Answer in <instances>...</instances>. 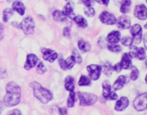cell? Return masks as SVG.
Listing matches in <instances>:
<instances>
[{
    "instance_id": "obj_22",
    "label": "cell",
    "mask_w": 147,
    "mask_h": 115,
    "mask_svg": "<svg viewBox=\"0 0 147 115\" xmlns=\"http://www.w3.org/2000/svg\"><path fill=\"white\" fill-rule=\"evenodd\" d=\"M64 87L67 91H74L75 88L74 80L71 76H67L64 80Z\"/></svg>"
},
{
    "instance_id": "obj_33",
    "label": "cell",
    "mask_w": 147,
    "mask_h": 115,
    "mask_svg": "<svg viewBox=\"0 0 147 115\" xmlns=\"http://www.w3.org/2000/svg\"><path fill=\"white\" fill-rule=\"evenodd\" d=\"M107 48L110 51L112 52H115V53L119 52L121 50V46L118 45H117L116 43H110L108 45Z\"/></svg>"
},
{
    "instance_id": "obj_9",
    "label": "cell",
    "mask_w": 147,
    "mask_h": 115,
    "mask_svg": "<svg viewBox=\"0 0 147 115\" xmlns=\"http://www.w3.org/2000/svg\"><path fill=\"white\" fill-rule=\"evenodd\" d=\"M87 70L88 72L90 79L95 81L97 80L100 76L102 67L98 65H90L87 66Z\"/></svg>"
},
{
    "instance_id": "obj_31",
    "label": "cell",
    "mask_w": 147,
    "mask_h": 115,
    "mask_svg": "<svg viewBox=\"0 0 147 115\" xmlns=\"http://www.w3.org/2000/svg\"><path fill=\"white\" fill-rule=\"evenodd\" d=\"M121 43L124 46H131L133 43V38L129 36L124 37L121 39Z\"/></svg>"
},
{
    "instance_id": "obj_43",
    "label": "cell",
    "mask_w": 147,
    "mask_h": 115,
    "mask_svg": "<svg viewBox=\"0 0 147 115\" xmlns=\"http://www.w3.org/2000/svg\"><path fill=\"white\" fill-rule=\"evenodd\" d=\"M144 44L145 48L147 49V33H146L144 36Z\"/></svg>"
},
{
    "instance_id": "obj_49",
    "label": "cell",
    "mask_w": 147,
    "mask_h": 115,
    "mask_svg": "<svg viewBox=\"0 0 147 115\" xmlns=\"http://www.w3.org/2000/svg\"><path fill=\"white\" fill-rule=\"evenodd\" d=\"M146 3H147V0H146Z\"/></svg>"
},
{
    "instance_id": "obj_34",
    "label": "cell",
    "mask_w": 147,
    "mask_h": 115,
    "mask_svg": "<svg viewBox=\"0 0 147 115\" xmlns=\"http://www.w3.org/2000/svg\"><path fill=\"white\" fill-rule=\"evenodd\" d=\"M84 13L87 17H92L95 15V10L92 7H86L84 9Z\"/></svg>"
},
{
    "instance_id": "obj_48",
    "label": "cell",
    "mask_w": 147,
    "mask_h": 115,
    "mask_svg": "<svg viewBox=\"0 0 147 115\" xmlns=\"http://www.w3.org/2000/svg\"><path fill=\"white\" fill-rule=\"evenodd\" d=\"M145 66H146V67L147 68V60H145Z\"/></svg>"
},
{
    "instance_id": "obj_42",
    "label": "cell",
    "mask_w": 147,
    "mask_h": 115,
    "mask_svg": "<svg viewBox=\"0 0 147 115\" xmlns=\"http://www.w3.org/2000/svg\"><path fill=\"white\" fill-rule=\"evenodd\" d=\"M59 64H60V68L63 69V70H65V64H64V60L63 58L60 59L59 60Z\"/></svg>"
},
{
    "instance_id": "obj_27",
    "label": "cell",
    "mask_w": 147,
    "mask_h": 115,
    "mask_svg": "<svg viewBox=\"0 0 147 115\" xmlns=\"http://www.w3.org/2000/svg\"><path fill=\"white\" fill-rule=\"evenodd\" d=\"M75 94L74 91L69 92V96H68V97L67 99V102L68 107L72 108L74 106L75 99Z\"/></svg>"
},
{
    "instance_id": "obj_25",
    "label": "cell",
    "mask_w": 147,
    "mask_h": 115,
    "mask_svg": "<svg viewBox=\"0 0 147 115\" xmlns=\"http://www.w3.org/2000/svg\"><path fill=\"white\" fill-rule=\"evenodd\" d=\"M131 3V0H122L120 7L121 12L123 14L127 13L130 10Z\"/></svg>"
},
{
    "instance_id": "obj_46",
    "label": "cell",
    "mask_w": 147,
    "mask_h": 115,
    "mask_svg": "<svg viewBox=\"0 0 147 115\" xmlns=\"http://www.w3.org/2000/svg\"><path fill=\"white\" fill-rule=\"evenodd\" d=\"M145 82H146V84H147V74H146V76H145Z\"/></svg>"
},
{
    "instance_id": "obj_44",
    "label": "cell",
    "mask_w": 147,
    "mask_h": 115,
    "mask_svg": "<svg viewBox=\"0 0 147 115\" xmlns=\"http://www.w3.org/2000/svg\"><path fill=\"white\" fill-rule=\"evenodd\" d=\"M9 115H21V113H20V112L18 110L16 109L15 110H14L12 113H11Z\"/></svg>"
},
{
    "instance_id": "obj_14",
    "label": "cell",
    "mask_w": 147,
    "mask_h": 115,
    "mask_svg": "<svg viewBox=\"0 0 147 115\" xmlns=\"http://www.w3.org/2000/svg\"><path fill=\"white\" fill-rule=\"evenodd\" d=\"M38 57L34 54H29L26 57V61L25 63L24 68L26 70H30L37 63Z\"/></svg>"
},
{
    "instance_id": "obj_36",
    "label": "cell",
    "mask_w": 147,
    "mask_h": 115,
    "mask_svg": "<svg viewBox=\"0 0 147 115\" xmlns=\"http://www.w3.org/2000/svg\"><path fill=\"white\" fill-rule=\"evenodd\" d=\"M72 55L75 57L76 62L78 64H81L82 60V57L80 56V55L79 54V53H78V51H77L76 49H74L72 51Z\"/></svg>"
},
{
    "instance_id": "obj_35",
    "label": "cell",
    "mask_w": 147,
    "mask_h": 115,
    "mask_svg": "<svg viewBox=\"0 0 147 115\" xmlns=\"http://www.w3.org/2000/svg\"><path fill=\"white\" fill-rule=\"evenodd\" d=\"M47 72V68L42 62H40L37 65V72L39 74H43Z\"/></svg>"
},
{
    "instance_id": "obj_45",
    "label": "cell",
    "mask_w": 147,
    "mask_h": 115,
    "mask_svg": "<svg viewBox=\"0 0 147 115\" xmlns=\"http://www.w3.org/2000/svg\"><path fill=\"white\" fill-rule=\"evenodd\" d=\"M1 39H2V37H3V35H2V34H3V25H2V24L1 23Z\"/></svg>"
},
{
    "instance_id": "obj_2",
    "label": "cell",
    "mask_w": 147,
    "mask_h": 115,
    "mask_svg": "<svg viewBox=\"0 0 147 115\" xmlns=\"http://www.w3.org/2000/svg\"><path fill=\"white\" fill-rule=\"evenodd\" d=\"M33 89L34 97L43 104H47L53 99L52 93L47 89L44 88L37 82H33L30 84Z\"/></svg>"
},
{
    "instance_id": "obj_3",
    "label": "cell",
    "mask_w": 147,
    "mask_h": 115,
    "mask_svg": "<svg viewBox=\"0 0 147 115\" xmlns=\"http://www.w3.org/2000/svg\"><path fill=\"white\" fill-rule=\"evenodd\" d=\"M78 96L80 101V105L82 106L92 105L98 100L97 96L90 93L79 92Z\"/></svg>"
},
{
    "instance_id": "obj_28",
    "label": "cell",
    "mask_w": 147,
    "mask_h": 115,
    "mask_svg": "<svg viewBox=\"0 0 147 115\" xmlns=\"http://www.w3.org/2000/svg\"><path fill=\"white\" fill-rule=\"evenodd\" d=\"M13 9H11L10 8H7L3 10V20L4 22H7L9 19L13 15Z\"/></svg>"
},
{
    "instance_id": "obj_29",
    "label": "cell",
    "mask_w": 147,
    "mask_h": 115,
    "mask_svg": "<svg viewBox=\"0 0 147 115\" xmlns=\"http://www.w3.org/2000/svg\"><path fill=\"white\" fill-rule=\"evenodd\" d=\"M113 70H114L113 66L111 65V64H110L109 62H107L104 64L103 72L106 76H111Z\"/></svg>"
},
{
    "instance_id": "obj_18",
    "label": "cell",
    "mask_w": 147,
    "mask_h": 115,
    "mask_svg": "<svg viewBox=\"0 0 147 115\" xmlns=\"http://www.w3.org/2000/svg\"><path fill=\"white\" fill-rule=\"evenodd\" d=\"M121 39V33L118 31H112L107 36V41L110 43H117Z\"/></svg>"
},
{
    "instance_id": "obj_1",
    "label": "cell",
    "mask_w": 147,
    "mask_h": 115,
    "mask_svg": "<svg viewBox=\"0 0 147 115\" xmlns=\"http://www.w3.org/2000/svg\"><path fill=\"white\" fill-rule=\"evenodd\" d=\"M6 93L3 97L4 104L7 107L17 105L21 99L20 87L14 82H9L6 86Z\"/></svg>"
},
{
    "instance_id": "obj_15",
    "label": "cell",
    "mask_w": 147,
    "mask_h": 115,
    "mask_svg": "<svg viewBox=\"0 0 147 115\" xmlns=\"http://www.w3.org/2000/svg\"><path fill=\"white\" fill-rule=\"evenodd\" d=\"M132 57L129 53H125L122 55L121 62H119L122 69H128L131 64Z\"/></svg>"
},
{
    "instance_id": "obj_4",
    "label": "cell",
    "mask_w": 147,
    "mask_h": 115,
    "mask_svg": "<svg viewBox=\"0 0 147 115\" xmlns=\"http://www.w3.org/2000/svg\"><path fill=\"white\" fill-rule=\"evenodd\" d=\"M19 26L26 35H30L34 33V22L33 18L30 17L24 18L20 23Z\"/></svg>"
},
{
    "instance_id": "obj_23",
    "label": "cell",
    "mask_w": 147,
    "mask_h": 115,
    "mask_svg": "<svg viewBox=\"0 0 147 115\" xmlns=\"http://www.w3.org/2000/svg\"><path fill=\"white\" fill-rule=\"evenodd\" d=\"M73 20L76 23V25L80 27L84 28L87 26V20L81 15L75 16Z\"/></svg>"
},
{
    "instance_id": "obj_7",
    "label": "cell",
    "mask_w": 147,
    "mask_h": 115,
    "mask_svg": "<svg viewBox=\"0 0 147 115\" xmlns=\"http://www.w3.org/2000/svg\"><path fill=\"white\" fill-rule=\"evenodd\" d=\"M130 31L133 39V42L136 44H139L141 42L142 36L141 26L139 24H134L131 26Z\"/></svg>"
},
{
    "instance_id": "obj_11",
    "label": "cell",
    "mask_w": 147,
    "mask_h": 115,
    "mask_svg": "<svg viewBox=\"0 0 147 115\" xmlns=\"http://www.w3.org/2000/svg\"><path fill=\"white\" fill-rule=\"evenodd\" d=\"M129 53L132 58L137 57L140 60H144L146 58L145 50L143 47H138L136 46H131Z\"/></svg>"
},
{
    "instance_id": "obj_47",
    "label": "cell",
    "mask_w": 147,
    "mask_h": 115,
    "mask_svg": "<svg viewBox=\"0 0 147 115\" xmlns=\"http://www.w3.org/2000/svg\"><path fill=\"white\" fill-rule=\"evenodd\" d=\"M144 27H145V29H147V22H146V24L144 25Z\"/></svg>"
},
{
    "instance_id": "obj_37",
    "label": "cell",
    "mask_w": 147,
    "mask_h": 115,
    "mask_svg": "<svg viewBox=\"0 0 147 115\" xmlns=\"http://www.w3.org/2000/svg\"><path fill=\"white\" fill-rule=\"evenodd\" d=\"M81 1L86 7H91L94 4L93 0H81Z\"/></svg>"
},
{
    "instance_id": "obj_5",
    "label": "cell",
    "mask_w": 147,
    "mask_h": 115,
    "mask_svg": "<svg viewBox=\"0 0 147 115\" xmlns=\"http://www.w3.org/2000/svg\"><path fill=\"white\" fill-rule=\"evenodd\" d=\"M134 108L137 111H143L147 108V92L138 96L134 100Z\"/></svg>"
},
{
    "instance_id": "obj_39",
    "label": "cell",
    "mask_w": 147,
    "mask_h": 115,
    "mask_svg": "<svg viewBox=\"0 0 147 115\" xmlns=\"http://www.w3.org/2000/svg\"><path fill=\"white\" fill-rule=\"evenodd\" d=\"M59 113L60 115H67V110L65 108H60L59 109Z\"/></svg>"
},
{
    "instance_id": "obj_21",
    "label": "cell",
    "mask_w": 147,
    "mask_h": 115,
    "mask_svg": "<svg viewBox=\"0 0 147 115\" xmlns=\"http://www.w3.org/2000/svg\"><path fill=\"white\" fill-rule=\"evenodd\" d=\"M53 17L57 22H65L67 21V17L64 14V12L59 10H56L53 13Z\"/></svg>"
},
{
    "instance_id": "obj_38",
    "label": "cell",
    "mask_w": 147,
    "mask_h": 115,
    "mask_svg": "<svg viewBox=\"0 0 147 115\" xmlns=\"http://www.w3.org/2000/svg\"><path fill=\"white\" fill-rule=\"evenodd\" d=\"M113 69L114 70H115V72H119L121 71V70L122 69V68L120 64V63H118L116 65H115L114 66H113Z\"/></svg>"
},
{
    "instance_id": "obj_24",
    "label": "cell",
    "mask_w": 147,
    "mask_h": 115,
    "mask_svg": "<svg viewBox=\"0 0 147 115\" xmlns=\"http://www.w3.org/2000/svg\"><path fill=\"white\" fill-rule=\"evenodd\" d=\"M78 46L79 50L83 52H87L90 50L91 46L87 42L84 41L83 39H80L78 42Z\"/></svg>"
},
{
    "instance_id": "obj_32",
    "label": "cell",
    "mask_w": 147,
    "mask_h": 115,
    "mask_svg": "<svg viewBox=\"0 0 147 115\" xmlns=\"http://www.w3.org/2000/svg\"><path fill=\"white\" fill-rule=\"evenodd\" d=\"M131 73L130 75V79L133 81H135L138 78V76H139L138 70L137 69V68L136 67H135L134 66H131Z\"/></svg>"
},
{
    "instance_id": "obj_16",
    "label": "cell",
    "mask_w": 147,
    "mask_h": 115,
    "mask_svg": "<svg viewBox=\"0 0 147 115\" xmlns=\"http://www.w3.org/2000/svg\"><path fill=\"white\" fill-rule=\"evenodd\" d=\"M129 101L126 97H121L115 105V110L117 111H122L127 107Z\"/></svg>"
},
{
    "instance_id": "obj_12",
    "label": "cell",
    "mask_w": 147,
    "mask_h": 115,
    "mask_svg": "<svg viewBox=\"0 0 147 115\" xmlns=\"http://www.w3.org/2000/svg\"><path fill=\"white\" fill-rule=\"evenodd\" d=\"M41 52L43 59L49 62H53L57 58V53L52 49L43 48L41 50Z\"/></svg>"
},
{
    "instance_id": "obj_13",
    "label": "cell",
    "mask_w": 147,
    "mask_h": 115,
    "mask_svg": "<svg viewBox=\"0 0 147 115\" xmlns=\"http://www.w3.org/2000/svg\"><path fill=\"white\" fill-rule=\"evenodd\" d=\"M117 26L121 29H127L130 27L131 20L129 17L123 15L120 16L117 20Z\"/></svg>"
},
{
    "instance_id": "obj_8",
    "label": "cell",
    "mask_w": 147,
    "mask_h": 115,
    "mask_svg": "<svg viewBox=\"0 0 147 115\" xmlns=\"http://www.w3.org/2000/svg\"><path fill=\"white\" fill-rule=\"evenodd\" d=\"M99 18L102 23L109 25H114L117 21L115 15L107 11H103L102 12Z\"/></svg>"
},
{
    "instance_id": "obj_26",
    "label": "cell",
    "mask_w": 147,
    "mask_h": 115,
    "mask_svg": "<svg viewBox=\"0 0 147 115\" xmlns=\"http://www.w3.org/2000/svg\"><path fill=\"white\" fill-rule=\"evenodd\" d=\"M76 62L75 57L72 55L69 56L65 60H64L65 64V69H71L75 65Z\"/></svg>"
},
{
    "instance_id": "obj_30",
    "label": "cell",
    "mask_w": 147,
    "mask_h": 115,
    "mask_svg": "<svg viewBox=\"0 0 147 115\" xmlns=\"http://www.w3.org/2000/svg\"><path fill=\"white\" fill-rule=\"evenodd\" d=\"M91 81L88 77L86 76H82L78 81L79 86H87L90 84Z\"/></svg>"
},
{
    "instance_id": "obj_6",
    "label": "cell",
    "mask_w": 147,
    "mask_h": 115,
    "mask_svg": "<svg viewBox=\"0 0 147 115\" xmlns=\"http://www.w3.org/2000/svg\"><path fill=\"white\" fill-rule=\"evenodd\" d=\"M102 94L106 100H116L118 98V95L116 93L111 91V85L108 81H105L102 83Z\"/></svg>"
},
{
    "instance_id": "obj_10",
    "label": "cell",
    "mask_w": 147,
    "mask_h": 115,
    "mask_svg": "<svg viewBox=\"0 0 147 115\" xmlns=\"http://www.w3.org/2000/svg\"><path fill=\"white\" fill-rule=\"evenodd\" d=\"M134 16L140 20L147 18V7L143 4L137 5L134 10Z\"/></svg>"
},
{
    "instance_id": "obj_17",
    "label": "cell",
    "mask_w": 147,
    "mask_h": 115,
    "mask_svg": "<svg viewBox=\"0 0 147 115\" xmlns=\"http://www.w3.org/2000/svg\"><path fill=\"white\" fill-rule=\"evenodd\" d=\"M74 4L71 2H68L64 6V10H63L64 14L71 19H74V17H75V14L74 11Z\"/></svg>"
},
{
    "instance_id": "obj_41",
    "label": "cell",
    "mask_w": 147,
    "mask_h": 115,
    "mask_svg": "<svg viewBox=\"0 0 147 115\" xmlns=\"http://www.w3.org/2000/svg\"><path fill=\"white\" fill-rule=\"evenodd\" d=\"M95 1L100 4L105 5H107L109 2V0H95Z\"/></svg>"
},
{
    "instance_id": "obj_20",
    "label": "cell",
    "mask_w": 147,
    "mask_h": 115,
    "mask_svg": "<svg viewBox=\"0 0 147 115\" xmlns=\"http://www.w3.org/2000/svg\"><path fill=\"white\" fill-rule=\"evenodd\" d=\"M12 7H13V10L16 11L20 15H22L24 14L25 7V6L24 5L23 3H22L21 2L17 1H14L13 3Z\"/></svg>"
},
{
    "instance_id": "obj_19",
    "label": "cell",
    "mask_w": 147,
    "mask_h": 115,
    "mask_svg": "<svg viewBox=\"0 0 147 115\" xmlns=\"http://www.w3.org/2000/svg\"><path fill=\"white\" fill-rule=\"evenodd\" d=\"M126 82V78L125 76L121 75L119 76L113 85V88L115 90H118L121 89Z\"/></svg>"
},
{
    "instance_id": "obj_40",
    "label": "cell",
    "mask_w": 147,
    "mask_h": 115,
    "mask_svg": "<svg viewBox=\"0 0 147 115\" xmlns=\"http://www.w3.org/2000/svg\"><path fill=\"white\" fill-rule=\"evenodd\" d=\"M69 29L68 27H65L63 29V35L65 37H68L69 36Z\"/></svg>"
}]
</instances>
